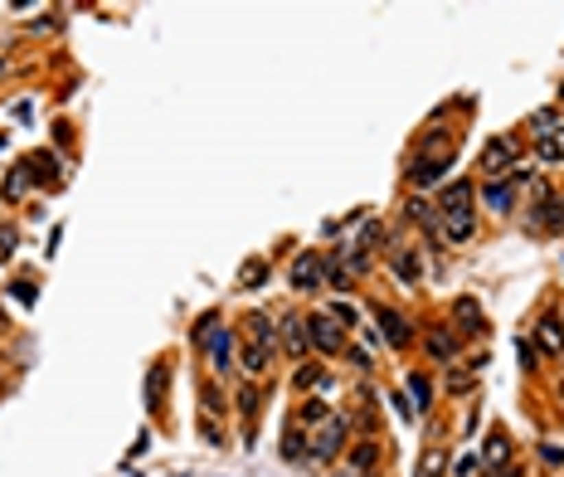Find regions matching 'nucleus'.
I'll list each match as a JSON object with an SVG mask.
<instances>
[{
    "label": "nucleus",
    "instance_id": "f257e3e1",
    "mask_svg": "<svg viewBox=\"0 0 564 477\" xmlns=\"http://www.w3.org/2000/svg\"><path fill=\"white\" fill-rule=\"evenodd\" d=\"M341 443H346V419H341V414H331L321 429H316V439H312V458H316V463H326V458L341 453Z\"/></svg>",
    "mask_w": 564,
    "mask_h": 477
},
{
    "label": "nucleus",
    "instance_id": "f03ea898",
    "mask_svg": "<svg viewBox=\"0 0 564 477\" xmlns=\"http://www.w3.org/2000/svg\"><path fill=\"white\" fill-rule=\"evenodd\" d=\"M511 161H516V137H496V141L482 151V171H486V176H501Z\"/></svg>",
    "mask_w": 564,
    "mask_h": 477
},
{
    "label": "nucleus",
    "instance_id": "7ed1b4c3",
    "mask_svg": "<svg viewBox=\"0 0 564 477\" xmlns=\"http://www.w3.org/2000/svg\"><path fill=\"white\" fill-rule=\"evenodd\" d=\"M307 327H312V341H316L321 351H341V331H336V316L316 312V316H312Z\"/></svg>",
    "mask_w": 564,
    "mask_h": 477
},
{
    "label": "nucleus",
    "instance_id": "20e7f679",
    "mask_svg": "<svg viewBox=\"0 0 564 477\" xmlns=\"http://www.w3.org/2000/svg\"><path fill=\"white\" fill-rule=\"evenodd\" d=\"M535 224H540V229H559V224H564V209H559V195H550L545 185H540V205H535Z\"/></svg>",
    "mask_w": 564,
    "mask_h": 477
},
{
    "label": "nucleus",
    "instance_id": "39448f33",
    "mask_svg": "<svg viewBox=\"0 0 564 477\" xmlns=\"http://www.w3.org/2000/svg\"><path fill=\"white\" fill-rule=\"evenodd\" d=\"M316 278H321V253H302L297 263H292V288H316Z\"/></svg>",
    "mask_w": 564,
    "mask_h": 477
},
{
    "label": "nucleus",
    "instance_id": "423d86ee",
    "mask_svg": "<svg viewBox=\"0 0 564 477\" xmlns=\"http://www.w3.org/2000/svg\"><path fill=\"white\" fill-rule=\"evenodd\" d=\"M443 166H447V156H423V161H414V171H409V181H414V185H438V176H443Z\"/></svg>",
    "mask_w": 564,
    "mask_h": 477
},
{
    "label": "nucleus",
    "instance_id": "0eeeda50",
    "mask_svg": "<svg viewBox=\"0 0 564 477\" xmlns=\"http://www.w3.org/2000/svg\"><path fill=\"white\" fill-rule=\"evenodd\" d=\"M379 327H384V341L389 346H404L409 341V322H404V316H394L389 307H379Z\"/></svg>",
    "mask_w": 564,
    "mask_h": 477
},
{
    "label": "nucleus",
    "instance_id": "6e6552de",
    "mask_svg": "<svg viewBox=\"0 0 564 477\" xmlns=\"http://www.w3.org/2000/svg\"><path fill=\"white\" fill-rule=\"evenodd\" d=\"M467 200H472V185H467V181H458V185H447V190H443L438 209H443V215H458V209H467Z\"/></svg>",
    "mask_w": 564,
    "mask_h": 477
},
{
    "label": "nucleus",
    "instance_id": "1a4fd4ad",
    "mask_svg": "<svg viewBox=\"0 0 564 477\" xmlns=\"http://www.w3.org/2000/svg\"><path fill=\"white\" fill-rule=\"evenodd\" d=\"M443 220H447V239H472V234H477L472 209H458V215H443Z\"/></svg>",
    "mask_w": 564,
    "mask_h": 477
},
{
    "label": "nucleus",
    "instance_id": "9d476101",
    "mask_svg": "<svg viewBox=\"0 0 564 477\" xmlns=\"http://www.w3.org/2000/svg\"><path fill=\"white\" fill-rule=\"evenodd\" d=\"M540 346L545 351H559L564 346V327H559V316L550 312V316H540Z\"/></svg>",
    "mask_w": 564,
    "mask_h": 477
},
{
    "label": "nucleus",
    "instance_id": "9b49d317",
    "mask_svg": "<svg viewBox=\"0 0 564 477\" xmlns=\"http://www.w3.org/2000/svg\"><path fill=\"white\" fill-rule=\"evenodd\" d=\"M209 351H214V370H219V375H229V331H214L209 336Z\"/></svg>",
    "mask_w": 564,
    "mask_h": 477
},
{
    "label": "nucleus",
    "instance_id": "f8f14e48",
    "mask_svg": "<svg viewBox=\"0 0 564 477\" xmlns=\"http://www.w3.org/2000/svg\"><path fill=\"white\" fill-rule=\"evenodd\" d=\"M268 360H272V346H258V341H248V351H244V370H268Z\"/></svg>",
    "mask_w": 564,
    "mask_h": 477
},
{
    "label": "nucleus",
    "instance_id": "ddd939ff",
    "mask_svg": "<svg viewBox=\"0 0 564 477\" xmlns=\"http://www.w3.org/2000/svg\"><path fill=\"white\" fill-rule=\"evenodd\" d=\"M564 156V127H554L550 137H540V161H559Z\"/></svg>",
    "mask_w": 564,
    "mask_h": 477
},
{
    "label": "nucleus",
    "instance_id": "4468645a",
    "mask_svg": "<svg viewBox=\"0 0 564 477\" xmlns=\"http://www.w3.org/2000/svg\"><path fill=\"white\" fill-rule=\"evenodd\" d=\"M419 477H443V453H438V448H428V453H423V463H419Z\"/></svg>",
    "mask_w": 564,
    "mask_h": 477
},
{
    "label": "nucleus",
    "instance_id": "2eb2a0df",
    "mask_svg": "<svg viewBox=\"0 0 564 477\" xmlns=\"http://www.w3.org/2000/svg\"><path fill=\"white\" fill-rule=\"evenodd\" d=\"M506 458H511V448H506V439H501V434H491V443H486V463L496 467V463H506Z\"/></svg>",
    "mask_w": 564,
    "mask_h": 477
},
{
    "label": "nucleus",
    "instance_id": "dca6fc26",
    "mask_svg": "<svg viewBox=\"0 0 564 477\" xmlns=\"http://www.w3.org/2000/svg\"><path fill=\"white\" fill-rule=\"evenodd\" d=\"M394 273H399L404 283H414V278H419V263H414L409 253H399V258H394Z\"/></svg>",
    "mask_w": 564,
    "mask_h": 477
},
{
    "label": "nucleus",
    "instance_id": "f3484780",
    "mask_svg": "<svg viewBox=\"0 0 564 477\" xmlns=\"http://www.w3.org/2000/svg\"><path fill=\"white\" fill-rule=\"evenodd\" d=\"M297 385H307V390H312V385H326V370H321V365H302Z\"/></svg>",
    "mask_w": 564,
    "mask_h": 477
},
{
    "label": "nucleus",
    "instance_id": "a211bd4d",
    "mask_svg": "<svg viewBox=\"0 0 564 477\" xmlns=\"http://www.w3.org/2000/svg\"><path fill=\"white\" fill-rule=\"evenodd\" d=\"M287 351H292V356H302V351H307V336H302V327H297V322H287Z\"/></svg>",
    "mask_w": 564,
    "mask_h": 477
},
{
    "label": "nucleus",
    "instance_id": "6ab92c4d",
    "mask_svg": "<svg viewBox=\"0 0 564 477\" xmlns=\"http://www.w3.org/2000/svg\"><path fill=\"white\" fill-rule=\"evenodd\" d=\"M316 419H321V423H326V419H331V409H326V404H321V399H312V404H307V409H302V423H316Z\"/></svg>",
    "mask_w": 564,
    "mask_h": 477
},
{
    "label": "nucleus",
    "instance_id": "aec40b11",
    "mask_svg": "<svg viewBox=\"0 0 564 477\" xmlns=\"http://www.w3.org/2000/svg\"><path fill=\"white\" fill-rule=\"evenodd\" d=\"M370 463H375V443H360V448L351 453V467L360 472V467H370Z\"/></svg>",
    "mask_w": 564,
    "mask_h": 477
},
{
    "label": "nucleus",
    "instance_id": "412c9836",
    "mask_svg": "<svg viewBox=\"0 0 564 477\" xmlns=\"http://www.w3.org/2000/svg\"><path fill=\"white\" fill-rule=\"evenodd\" d=\"M458 322H462V327L482 322V316H477V302H472V297H462V302H458Z\"/></svg>",
    "mask_w": 564,
    "mask_h": 477
},
{
    "label": "nucleus",
    "instance_id": "4be33fe9",
    "mask_svg": "<svg viewBox=\"0 0 564 477\" xmlns=\"http://www.w3.org/2000/svg\"><path fill=\"white\" fill-rule=\"evenodd\" d=\"M428 351L447 360V356H453V336H428Z\"/></svg>",
    "mask_w": 564,
    "mask_h": 477
},
{
    "label": "nucleus",
    "instance_id": "5701e85b",
    "mask_svg": "<svg viewBox=\"0 0 564 477\" xmlns=\"http://www.w3.org/2000/svg\"><path fill=\"white\" fill-rule=\"evenodd\" d=\"M540 458H545L550 467H559V463H564V448H559V443H540Z\"/></svg>",
    "mask_w": 564,
    "mask_h": 477
},
{
    "label": "nucleus",
    "instance_id": "b1692460",
    "mask_svg": "<svg viewBox=\"0 0 564 477\" xmlns=\"http://www.w3.org/2000/svg\"><path fill=\"white\" fill-rule=\"evenodd\" d=\"M486 200H491L496 209H506V205H511V190H506V185H491V190H486Z\"/></svg>",
    "mask_w": 564,
    "mask_h": 477
},
{
    "label": "nucleus",
    "instance_id": "393cba45",
    "mask_svg": "<svg viewBox=\"0 0 564 477\" xmlns=\"http://www.w3.org/2000/svg\"><path fill=\"white\" fill-rule=\"evenodd\" d=\"M20 176H25V171H15V176L5 181V200H20V195H25V181H20Z\"/></svg>",
    "mask_w": 564,
    "mask_h": 477
},
{
    "label": "nucleus",
    "instance_id": "a878e982",
    "mask_svg": "<svg viewBox=\"0 0 564 477\" xmlns=\"http://www.w3.org/2000/svg\"><path fill=\"white\" fill-rule=\"evenodd\" d=\"M15 253V229L5 224V229H0V258H10Z\"/></svg>",
    "mask_w": 564,
    "mask_h": 477
},
{
    "label": "nucleus",
    "instance_id": "bb28decb",
    "mask_svg": "<svg viewBox=\"0 0 564 477\" xmlns=\"http://www.w3.org/2000/svg\"><path fill=\"white\" fill-rule=\"evenodd\" d=\"M244 283H248V288L263 283V263H248V268H244Z\"/></svg>",
    "mask_w": 564,
    "mask_h": 477
},
{
    "label": "nucleus",
    "instance_id": "cd10ccee",
    "mask_svg": "<svg viewBox=\"0 0 564 477\" xmlns=\"http://www.w3.org/2000/svg\"><path fill=\"white\" fill-rule=\"evenodd\" d=\"M414 395H419V409H428V385H423L419 375H414Z\"/></svg>",
    "mask_w": 564,
    "mask_h": 477
},
{
    "label": "nucleus",
    "instance_id": "c85d7f7f",
    "mask_svg": "<svg viewBox=\"0 0 564 477\" xmlns=\"http://www.w3.org/2000/svg\"><path fill=\"white\" fill-rule=\"evenodd\" d=\"M491 477H521V467H501V472H491Z\"/></svg>",
    "mask_w": 564,
    "mask_h": 477
},
{
    "label": "nucleus",
    "instance_id": "c756f323",
    "mask_svg": "<svg viewBox=\"0 0 564 477\" xmlns=\"http://www.w3.org/2000/svg\"><path fill=\"white\" fill-rule=\"evenodd\" d=\"M0 73H5V59H0Z\"/></svg>",
    "mask_w": 564,
    "mask_h": 477
}]
</instances>
